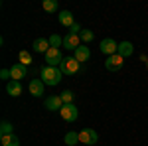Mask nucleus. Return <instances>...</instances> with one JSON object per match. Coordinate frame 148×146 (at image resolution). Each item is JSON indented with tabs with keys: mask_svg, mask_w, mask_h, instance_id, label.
Listing matches in <instances>:
<instances>
[{
	"mask_svg": "<svg viewBox=\"0 0 148 146\" xmlns=\"http://www.w3.org/2000/svg\"><path fill=\"white\" fill-rule=\"evenodd\" d=\"M61 69L59 67H51V65H46V67H42V81L49 85V87H56L57 83L61 81Z\"/></svg>",
	"mask_w": 148,
	"mask_h": 146,
	"instance_id": "nucleus-1",
	"label": "nucleus"
},
{
	"mask_svg": "<svg viewBox=\"0 0 148 146\" xmlns=\"http://www.w3.org/2000/svg\"><path fill=\"white\" fill-rule=\"evenodd\" d=\"M63 61H65V57L61 53V49H57V47H49V49H47V53H46V63L47 65L59 67Z\"/></svg>",
	"mask_w": 148,
	"mask_h": 146,
	"instance_id": "nucleus-2",
	"label": "nucleus"
},
{
	"mask_svg": "<svg viewBox=\"0 0 148 146\" xmlns=\"http://www.w3.org/2000/svg\"><path fill=\"white\" fill-rule=\"evenodd\" d=\"M59 114H61V119L65 121V123H75L77 119H79V111H77V107L71 103V105H63L61 107V111H59Z\"/></svg>",
	"mask_w": 148,
	"mask_h": 146,
	"instance_id": "nucleus-3",
	"label": "nucleus"
},
{
	"mask_svg": "<svg viewBox=\"0 0 148 146\" xmlns=\"http://www.w3.org/2000/svg\"><path fill=\"white\" fill-rule=\"evenodd\" d=\"M79 142L81 144H87V146L97 144L99 142L97 130H93V128H83V130H79Z\"/></svg>",
	"mask_w": 148,
	"mask_h": 146,
	"instance_id": "nucleus-4",
	"label": "nucleus"
},
{
	"mask_svg": "<svg viewBox=\"0 0 148 146\" xmlns=\"http://www.w3.org/2000/svg\"><path fill=\"white\" fill-rule=\"evenodd\" d=\"M79 65H81V63L75 59V57H67V59L59 65V69H61L63 75H75V73L79 71Z\"/></svg>",
	"mask_w": 148,
	"mask_h": 146,
	"instance_id": "nucleus-5",
	"label": "nucleus"
},
{
	"mask_svg": "<svg viewBox=\"0 0 148 146\" xmlns=\"http://www.w3.org/2000/svg\"><path fill=\"white\" fill-rule=\"evenodd\" d=\"M123 65H125V57H121L119 53L109 56V57H107V61H105L107 71H119V69H123Z\"/></svg>",
	"mask_w": 148,
	"mask_h": 146,
	"instance_id": "nucleus-6",
	"label": "nucleus"
},
{
	"mask_svg": "<svg viewBox=\"0 0 148 146\" xmlns=\"http://www.w3.org/2000/svg\"><path fill=\"white\" fill-rule=\"evenodd\" d=\"M116 49H119V44L114 42L113 38H105V40L101 42V51L107 57H109V56H114V53H116Z\"/></svg>",
	"mask_w": 148,
	"mask_h": 146,
	"instance_id": "nucleus-7",
	"label": "nucleus"
},
{
	"mask_svg": "<svg viewBox=\"0 0 148 146\" xmlns=\"http://www.w3.org/2000/svg\"><path fill=\"white\" fill-rule=\"evenodd\" d=\"M28 89H30V95H32V97H44L46 83H44L42 79H32L30 85H28Z\"/></svg>",
	"mask_w": 148,
	"mask_h": 146,
	"instance_id": "nucleus-8",
	"label": "nucleus"
},
{
	"mask_svg": "<svg viewBox=\"0 0 148 146\" xmlns=\"http://www.w3.org/2000/svg\"><path fill=\"white\" fill-rule=\"evenodd\" d=\"M44 105H46L47 111H61L63 101H61V97H59V95H49V97H46Z\"/></svg>",
	"mask_w": 148,
	"mask_h": 146,
	"instance_id": "nucleus-9",
	"label": "nucleus"
},
{
	"mask_svg": "<svg viewBox=\"0 0 148 146\" xmlns=\"http://www.w3.org/2000/svg\"><path fill=\"white\" fill-rule=\"evenodd\" d=\"M79 45H81V38H79V36L67 34L65 38H63V47H65V49H69V51H75Z\"/></svg>",
	"mask_w": 148,
	"mask_h": 146,
	"instance_id": "nucleus-10",
	"label": "nucleus"
},
{
	"mask_svg": "<svg viewBox=\"0 0 148 146\" xmlns=\"http://www.w3.org/2000/svg\"><path fill=\"white\" fill-rule=\"evenodd\" d=\"M26 73H28V69H26V65H22V63H14L10 67V79H14V81L26 79Z\"/></svg>",
	"mask_w": 148,
	"mask_h": 146,
	"instance_id": "nucleus-11",
	"label": "nucleus"
},
{
	"mask_svg": "<svg viewBox=\"0 0 148 146\" xmlns=\"http://www.w3.org/2000/svg\"><path fill=\"white\" fill-rule=\"evenodd\" d=\"M49 47L51 45H49V40L47 38H38V40H34V44H32V49H34L36 53H44V56L47 53Z\"/></svg>",
	"mask_w": 148,
	"mask_h": 146,
	"instance_id": "nucleus-12",
	"label": "nucleus"
},
{
	"mask_svg": "<svg viewBox=\"0 0 148 146\" xmlns=\"http://www.w3.org/2000/svg\"><path fill=\"white\" fill-rule=\"evenodd\" d=\"M116 53H119V56L121 57H130L132 56V53H134V45H132V42H121V44H119V49H116Z\"/></svg>",
	"mask_w": 148,
	"mask_h": 146,
	"instance_id": "nucleus-13",
	"label": "nucleus"
},
{
	"mask_svg": "<svg viewBox=\"0 0 148 146\" xmlns=\"http://www.w3.org/2000/svg\"><path fill=\"white\" fill-rule=\"evenodd\" d=\"M75 59L79 61V63H85V61H89L91 59V49L87 47V45H79L77 49H75Z\"/></svg>",
	"mask_w": 148,
	"mask_h": 146,
	"instance_id": "nucleus-14",
	"label": "nucleus"
},
{
	"mask_svg": "<svg viewBox=\"0 0 148 146\" xmlns=\"http://www.w3.org/2000/svg\"><path fill=\"white\" fill-rule=\"evenodd\" d=\"M6 93H8V95H12V97H20V95H22V83H20V81L10 79V81L6 83Z\"/></svg>",
	"mask_w": 148,
	"mask_h": 146,
	"instance_id": "nucleus-15",
	"label": "nucleus"
},
{
	"mask_svg": "<svg viewBox=\"0 0 148 146\" xmlns=\"http://www.w3.org/2000/svg\"><path fill=\"white\" fill-rule=\"evenodd\" d=\"M57 18H59V24L65 26V28H71V26L75 24V18H73V14H71L69 10H61Z\"/></svg>",
	"mask_w": 148,
	"mask_h": 146,
	"instance_id": "nucleus-16",
	"label": "nucleus"
},
{
	"mask_svg": "<svg viewBox=\"0 0 148 146\" xmlns=\"http://www.w3.org/2000/svg\"><path fill=\"white\" fill-rule=\"evenodd\" d=\"M0 144H2V146H20V138H18L16 134L0 136Z\"/></svg>",
	"mask_w": 148,
	"mask_h": 146,
	"instance_id": "nucleus-17",
	"label": "nucleus"
},
{
	"mask_svg": "<svg viewBox=\"0 0 148 146\" xmlns=\"http://www.w3.org/2000/svg\"><path fill=\"white\" fill-rule=\"evenodd\" d=\"M63 142H65L67 146L81 144V142H79V132H75V130H69L67 134H65V138H63Z\"/></svg>",
	"mask_w": 148,
	"mask_h": 146,
	"instance_id": "nucleus-18",
	"label": "nucleus"
},
{
	"mask_svg": "<svg viewBox=\"0 0 148 146\" xmlns=\"http://www.w3.org/2000/svg\"><path fill=\"white\" fill-rule=\"evenodd\" d=\"M10 134H14V126H12V123L2 121V124H0V136H10Z\"/></svg>",
	"mask_w": 148,
	"mask_h": 146,
	"instance_id": "nucleus-19",
	"label": "nucleus"
},
{
	"mask_svg": "<svg viewBox=\"0 0 148 146\" xmlns=\"http://www.w3.org/2000/svg\"><path fill=\"white\" fill-rule=\"evenodd\" d=\"M42 6H44V10H46V12L53 14V12H57V0H44Z\"/></svg>",
	"mask_w": 148,
	"mask_h": 146,
	"instance_id": "nucleus-20",
	"label": "nucleus"
},
{
	"mask_svg": "<svg viewBox=\"0 0 148 146\" xmlns=\"http://www.w3.org/2000/svg\"><path fill=\"white\" fill-rule=\"evenodd\" d=\"M18 59H20V63H22V65H26V67H28V65L32 63V53H28V51L24 49V51H20V53H18Z\"/></svg>",
	"mask_w": 148,
	"mask_h": 146,
	"instance_id": "nucleus-21",
	"label": "nucleus"
},
{
	"mask_svg": "<svg viewBox=\"0 0 148 146\" xmlns=\"http://www.w3.org/2000/svg\"><path fill=\"white\" fill-rule=\"evenodd\" d=\"M59 97H61V101H63V105H71V103H73V97H75V95H73V91L65 89L63 93H61V95H59Z\"/></svg>",
	"mask_w": 148,
	"mask_h": 146,
	"instance_id": "nucleus-22",
	"label": "nucleus"
},
{
	"mask_svg": "<svg viewBox=\"0 0 148 146\" xmlns=\"http://www.w3.org/2000/svg\"><path fill=\"white\" fill-rule=\"evenodd\" d=\"M47 40H49V45H51V47H57V49H59V45H63V38H59L57 34L49 36Z\"/></svg>",
	"mask_w": 148,
	"mask_h": 146,
	"instance_id": "nucleus-23",
	"label": "nucleus"
},
{
	"mask_svg": "<svg viewBox=\"0 0 148 146\" xmlns=\"http://www.w3.org/2000/svg\"><path fill=\"white\" fill-rule=\"evenodd\" d=\"M79 38H81V42L89 44V42H93V38H95V34H93L91 30H83V32L79 34Z\"/></svg>",
	"mask_w": 148,
	"mask_h": 146,
	"instance_id": "nucleus-24",
	"label": "nucleus"
},
{
	"mask_svg": "<svg viewBox=\"0 0 148 146\" xmlns=\"http://www.w3.org/2000/svg\"><path fill=\"white\" fill-rule=\"evenodd\" d=\"M81 32H83V30H81V26L77 22L73 24V26H71V28H69V34H75V36H79Z\"/></svg>",
	"mask_w": 148,
	"mask_h": 146,
	"instance_id": "nucleus-25",
	"label": "nucleus"
},
{
	"mask_svg": "<svg viewBox=\"0 0 148 146\" xmlns=\"http://www.w3.org/2000/svg\"><path fill=\"white\" fill-rule=\"evenodd\" d=\"M0 77L10 81V69H0Z\"/></svg>",
	"mask_w": 148,
	"mask_h": 146,
	"instance_id": "nucleus-26",
	"label": "nucleus"
}]
</instances>
